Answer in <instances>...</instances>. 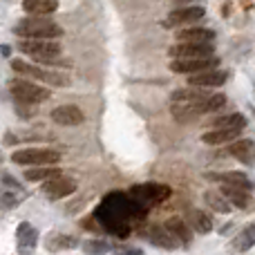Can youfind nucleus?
I'll return each mask as SVG.
<instances>
[{
  "mask_svg": "<svg viewBox=\"0 0 255 255\" xmlns=\"http://www.w3.org/2000/svg\"><path fill=\"white\" fill-rule=\"evenodd\" d=\"M13 34L20 36V38H61L63 29L61 25H56L54 20L45 16H29L22 18L16 27H13Z\"/></svg>",
  "mask_w": 255,
  "mask_h": 255,
  "instance_id": "nucleus-1",
  "label": "nucleus"
},
{
  "mask_svg": "<svg viewBox=\"0 0 255 255\" xmlns=\"http://www.w3.org/2000/svg\"><path fill=\"white\" fill-rule=\"evenodd\" d=\"M18 49L43 65H54L61 56V45L54 38H22L18 43Z\"/></svg>",
  "mask_w": 255,
  "mask_h": 255,
  "instance_id": "nucleus-2",
  "label": "nucleus"
},
{
  "mask_svg": "<svg viewBox=\"0 0 255 255\" xmlns=\"http://www.w3.org/2000/svg\"><path fill=\"white\" fill-rule=\"evenodd\" d=\"M11 67L18 74L27 76V79H36L45 85H54V88H67L70 85V76L61 74V72H54V70H45V67H38V65H31V63H25L20 58H13Z\"/></svg>",
  "mask_w": 255,
  "mask_h": 255,
  "instance_id": "nucleus-3",
  "label": "nucleus"
},
{
  "mask_svg": "<svg viewBox=\"0 0 255 255\" xmlns=\"http://www.w3.org/2000/svg\"><path fill=\"white\" fill-rule=\"evenodd\" d=\"M9 92H11V97L16 99L18 103H43L49 99V90L43 88V85H36L31 83V81L27 79H13L9 81Z\"/></svg>",
  "mask_w": 255,
  "mask_h": 255,
  "instance_id": "nucleus-4",
  "label": "nucleus"
},
{
  "mask_svg": "<svg viewBox=\"0 0 255 255\" xmlns=\"http://www.w3.org/2000/svg\"><path fill=\"white\" fill-rule=\"evenodd\" d=\"M11 161L20 166H54L61 161V152L52 148H22L11 154Z\"/></svg>",
  "mask_w": 255,
  "mask_h": 255,
  "instance_id": "nucleus-5",
  "label": "nucleus"
},
{
  "mask_svg": "<svg viewBox=\"0 0 255 255\" xmlns=\"http://www.w3.org/2000/svg\"><path fill=\"white\" fill-rule=\"evenodd\" d=\"M130 197L145 208V206H152V204L168 199L170 197V188L166 184H139L130 188Z\"/></svg>",
  "mask_w": 255,
  "mask_h": 255,
  "instance_id": "nucleus-6",
  "label": "nucleus"
},
{
  "mask_svg": "<svg viewBox=\"0 0 255 255\" xmlns=\"http://www.w3.org/2000/svg\"><path fill=\"white\" fill-rule=\"evenodd\" d=\"M217 65H220V58L213 54V56H204V58H172L170 70L175 74H197V72L213 70Z\"/></svg>",
  "mask_w": 255,
  "mask_h": 255,
  "instance_id": "nucleus-7",
  "label": "nucleus"
},
{
  "mask_svg": "<svg viewBox=\"0 0 255 255\" xmlns=\"http://www.w3.org/2000/svg\"><path fill=\"white\" fill-rule=\"evenodd\" d=\"M40 193H43L47 199L70 197L72 193H76V181L72 179V177L56 175V177H52V179H45L43 181V190H40Z\"/></svg>",
  "mask_w": 255,
  "mask_h": 255,
  "instance_id": "nucleus-8",
  "label": "nucleus"
},
{
  "mask_svg": "<svg viewBox=\"0 0 255 255\" xmlns=\"http://www.w3.org/2000/svg\"><path fill=\"white\" fill-rule=\"evenodd\" d=\"M229 74L224 70H204V72H197V74H188V85H195V88H220V85L226 83Z\"/></svg>",
  "mask_w": 255,
  "mask_h": 255,
  "instance_id": "nucleus-9",
  "label": "nucleus"
},
{
  "mask_svg": "<svg viewBox=\"0 0 255 255\" xmlns=\"http://www.w3.org/2000/svg\"><path fill=\"white\" fill-rule=\"evenodd\" d=\"M172 58H204L213 56V45L211 43H179L170 47Z\"/></svg>",
  "mask_w": 255,
  "mask_h": 255,
  "instance_id": "nucleus-10",
  "label": "nucleus"
},
{
  "mask_svg": "<svg viewBox=\"0 0 255 255\" xmlns=\"http://www.w3.org/2000/svg\"><path fill=\"white\" fill-rule=\"evenodd\" d=\"M204 18V7H181V9H175V11L168 13L166 27H179V25H193V22L202 20Z\"/></svg>",
  "mask_w": 255,
  "mask_h": 255,
  "instance_id": "nucleus-11",
  "label": "nucleus"
},
{
  "mask_svg": "<svg viewBox=\"0 0 255 255\" xmlns=\"http://www.w3.org/2000/svg\"><path fill=\"white\" fill-rule=\"evenodd\" d=\"M52 121L58 126H67V128H74L81 126L85 121V115L81 108L76 106H58L52 110Z\"/></svg>",
  "mask_w": 255,
  "mask_h": 255,
  "instance_id": "nucleus-12",
  "label": "nucleus"
},
{
  "mask_svg": "<svg viewBox=\"0 0 255 255\" xmlns=\"http://www.w3.org/2000/svg\"><path fill=\"white\" fill-rule=\"evenodd\" d=\"M16 244L22 255H29L36 249V244H38V231L29 222H20L16 229Z\"/></svg>",
  "mask_w": 255,
  "mask_h": 255,
  "instance_id": "nucleus-13",
  "label": "nucleus"
},
{
  "mask_svg": "<svg viewBox=\"0 0 255 255\" xmlns=\"http://www.w3.org/2000/svg\"><path fill=\"white\" fill-rule=\"evenodd\" d=\"M143 235L150 244H154V247H159V249H166V251H172V249L179 247V242L175 240V235H172L166 226H150Z\"/></svg>",
  "mask_w": 255,
  "mask_h": 255,
  "instance_id": "nucleus-14",
  "label": "nucleus"
},
{
  "mask_svg": "<svg viewBox=\"0 0 255 255\" xmlns=\"http://www.w3.org/2000/svg\"><path fill=\"white\" fill-rule=\"evenodd\" d=\"M220 193L224 195L226 202H229L231 206H235V208H242V211H247V208L253 206L251 190H244V188H235V186H224V184H222Z\"/></svg>",
  "mask_w": 255,
  "mask_h": 255,
  "instance_id": "nucleus-15",
  "label": "nucleus"
},
{
  "mask_svg": "<svg viewBox=\"0 0 255 255\" xmlns=\"http://www.w3.org/2000/svg\"><path fill=\"white\" fill-rule=\"evenodd\" d=\"M208 179L220 181L224 186H235V188H244V190H253V181L249 179L244 172H208Z\"/></svg>",
  "mask_w": 255,
  "mask_h": 255,
  "instance_id": "nucleus-16",
  "label": "nucleus"
},
{
  "mask_svg": "<svg viewBox=\"0 0 255 255\" xmlns=\"http://www.w3.org/2000/svg\"><path fill=\"white\" fill-rule=\"evenodd\" d=\"M213 38H215V31L206 29V27H186V29L177 31L179 43H211Z\"/></svg>",
  "mask_w": 255,
  "mask_h": 255,
  "instance_id": "nucleus-17",
  "label": "nucleus"
},
{
  "mask_svg": "<svg viewBox=\"0 0 255 255\" xmlns=\"http://www.w3.org/2000/svg\"><path fill=\"white\" fill-rule=\"evenodd\" d=\"M229 152L233 157H238L242 163H255V143L251 139H238V141H231L229 143Z\"/></svg>",
  "mask_w": 255,
  "mask_h": 255,
  "instance_id": "nucleus-18",
  "label": "nucleus"
},
{
  "mask_svg": "<svg viewBox=\"0 0 255 255\" xmlns=\"http://www.w3.org/2000/svg\"><path fill=\"white\" fill-rule=\"evenodd\" d=\"M163 226H166V229L175 235L177 242L184 244V247H188V244L193 242V229H190V226L186 224L181 217H170V220H168Z\"/></svg>",
  "mask_w": 255,
  "mask_h": 255,
  "instance_id": "nucleus-19",
  "label": "nucleus"
},
{
  "mask_svg": "<svg viewBox=\"0 0 255 255\" xmlns=\"http://www.w3.org/2000/svg\"><path fill=\"white\" fill-rule=\"evenodd\" d=\"M242 134V130H226V128H213V130L204 132L202 141L208 145H220V143H231L233 139Z\"/></svg>",
  "mask_w": 255,
  "mask_h": 255,
  "instance_id": "nucleus-20",
  "label": "nucleus"
},
{
  "mask_svg": "<svg viewBox=\"0 0 255 255\" xmlns=\"http://www.w3.org/2000/svg\"><path fill=\"white\" fill-rule=\"evenodd\" d=\"M188 226L204 235V233H211L213 231V220L206 211H202V208H190L188 211Z\"/></svg>",
  "mask_w": 255,
  "mask_h": 255,
  "instance_id": "nucleus-21",
  "label": "nucleus"
},
{
  "mask_svg": "<svg viewBox=\"0 0 255 255\" xmlns=\"http://www.w3.org/2000/svg\"><path fill=\"white\" fill-rule=\"evenodd\" d=\"M22 7L31 16H47V13L56 11L58 2L56 0H22Z\"/></svg>",
  "mask_w": 255,
  "mask_h": 255,
  "instance_id": "nucleus-22",
  "label": "nucleus"
},
{
  "mask_svg": "<svg viewBox=\"0 0 255 255\" xmlns=\"http://www.w3.org/2000/svg\"><path fill=\"white\" fill-rule=\"evenodd\" d=\"M61 175V170L54 166H29L25 170V179L27 181H45V179H52V177Z\"/></svg>",
  "mask_w": 255,
  "mask_h": 255,
  "instance_id": "nucleus-23",
  "label": "nucleus"
},
{
  "mask_svg": "<svg viewBox=\"0 0 255 255\" xmlns=\"http://www.w3.org/2000/svg\"><path fill=\"white\" fill-rule=\"evenodd\" d=\"M253 247H255V224H249L247 229H244L242 233L233 240V249L235 251H240V253H244V251H249V249H253Z\"/></svg>",
  "mask_w": 255,
  "mask_h": 255,
  "instance_id": "nucleus-24",
  "label": "nucleus"
},
{
  "mask_svg": "<svg viewBox=\"0 0 255 255\" xmlns=\"http://www.w3.org/2000/svg\"><path fill=\"white\" fill-rule=\"evenodd\" d=\"M247 126V117L240 115V112H233L229 117H220V119L213 121V128H226V130H244Z\"/></svg>",
  "mask_w": 255,
  "mask_h": 255,
  "instance_id": "nucleus-25",
  "label": "nucleus"
},
{
  "mask_svg": "<svg viewBox=\"0 0 255 255\" xmlns=\"http://www.w3.org/2000/svg\"><path fill=\"white\" fill-rule=\"evenodd\" d=\"M79 244V240L72 235H49L47 238V249L49 251H61V249H74Z\"/></svg>",
  "mask_w": 255,
  "mask_h": 255,
  "instance_id": "nucleus-26",
  "label": "nucleus"
},
{
  "mask_svg": "<svg viewBox=\"0 0 255 255\" xmlns=\"http://www.w3.org/2000/svg\"><path fill=\"white\" fill-rule=\"evenodd\" d=\"M204 202L211 206V211L217 213H231V204L226 202V197L222 193H206L204 195Z\"/></svg>",
  "mask_w": 255,
  "mask_h": 255,
  "instance_id": "nucleus-27",
  "label": "nucleus"
},
{
  "mask_svg": "<svg viewBox=\"0 0 255 255\" xmlns=\"http://www.w3.org/2000/svg\"><path fill=\"white\" fill-rule=\"evenodd\" d=\"M83 251L88 255H106L112 251V247L106 240H88V242L83 244Z\"/></svg>",
  "mask_w": 255,
  "mask_h": 255,
  "instance_id": "nucleus-28",
  "label": "nucleus"
},
{
  "mask_svg": "<svg viewBox=\"0 0 255 255\" xmlns=\"http://www.w3.org/2000/svg\"><path fill=\"white\" fill-rule=\"evenodd\" d=\"M226 106V97L224 94H211V97L206 99V115L208 112H217V110H222V108Z\"/></svg>",
  "mask_w": 255,
  "mask_h": 255,
  "instance_id": "nucleus-29",
  "label": "nucleus"
},
{
  "mask_svg": "<svg viewBox=\"0 0 255 255\" xmlns=\"http://www.w3.org/2000/svg\"><path fill=\"white\" fill-rule=\"evenodd\" d=\"M18 204V197H13L11 193H0V206L2 208H13Z\"/></svg>",
  "mask_w": 255,
  "mask_h": 255,
  "instance_id": "nucleus-30",
  "label": "nucleus"
}]
</instances>
